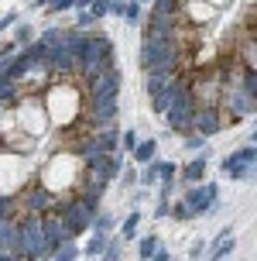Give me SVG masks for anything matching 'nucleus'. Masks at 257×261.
<instances>
[{
	"label": "nucleus",
	"instance_id": "20",
	"mask_svg": "<svg viewBox=\"0 0 257 261\" xmlns=\"http://www.w3.org/2000/svg\"><path fill=\"white\" fill-rule=\"evenodd\" d=\"M130 155H134V165H144V162H151L158 155V141L154 138H141V141L130 148Z\"/></svg>",
	"mask_w": 257,
	"mask_h": 261
},
{
	"label": "nucleus",
	"instance_id": "27",
	"mask_svg": "<svg viewBox=\"0 0 257 261\" xmlns=\"http://www.w3.org/2000/svg\"><path fill=\"white\" fill-rule=\"evenodd\" d=\"M158 244H161V237H158V234H144V237H137V254H141L144 261H151V258H154V251H158Z\"/></svg>",
	"mask_w": 257,
	"mask_h": 261
},
{
	"label": "nucleus",
	"instance_id": "16",
	"mask_svg": "<svg viewBox=\"0 0 257 261\" xmlns=\"http://www.w3.org/2000/svg\"><path fill=\"white\" fill-rule=\"evenodd\" d=\"M206 172H209V155H206V148H203L195 158H189L182 165L179 175H182V182H199V179H206Z\"/></svg>",
	"mask_w": 257,
	"mask_h": 261
},
{
	"label": "nucleus",
	"instance_id": "28",
	"mask_svg": "<svg viewBox=\"0 0 257 261\" xmlns=\"http://www.w3.org/2000/svg\"><path fill=\"white\" fill-rule=\"evenodd\" d=\"M35 35H38V31L27 24V21H21V24L14 21V38H11V41L17 45V48H21V45H31V41H35Z\"/></svg>",
	"mask_w": 257,
	"mask_h": 261
},
{
	"label": "nucleus",
	"instance_id": "14",
	"mask_svg": "<svg viewBox=\"0 0 257 261\" xmlns=\"http://www.w3.org/2000/svg\"><path fill=\"white\" fill-rule=\"evenodd\" d=\"M41 220H45V244H48V254H51V251L59 248V244H62L65 237L72 234V230H69V227L62 223V217H59L55 210H51V213H45Z\"/></svg>",
	"mask_w": 257,
	"mask_h": 261
},
{
	"label": "nucleus",
	"instance_id": "37",
	"mask_svg": "<svg viewBox=\"0 0 257 261\" xmlns=\"http://www.w3.org/2000/svg\"><path fill=\"white\" fill-rule=\"evenodd\" d=\"M124 186H137V169H130L127 162H124V169H120V175H117Z\"/></svg>",
	"mask_w": 257,
	"mask_h": 261
},
{
	"label": "nucleus",
	"instance_id": "15",
	"mask_svg": "<svg viewBox=\"0 0 257 261\" xmlns=\"http://www.w3.org/2000/svg\"><path fill=\"white\" fill-rule=\"evenodd\" d=\"M237 251V234H233V227H226V230H219L209 244H206V258H226V254H233Z\"/></svg>",
	"mask_w": 257,
	"mask_h": 261
},
{
	"label": "nucleus",
	"instance_id": "4",
	"mask_svg": "<svg viewBox=\"0 0 257 261\" xmlns=\"http://www.w3.org/2000/svg\"><path fill=\"white\" fill-rule=\"evenodd\" d=\"M11 117L17 120V127L21 134H31V138H41L45 130H48V114H45V103H41L38 96H27V93H21V100L11 107ZM11 134V130H7ZM4 138V134H0Z\"/></svg>",
	"mask_w": 257,
	"mask_h": 261
},
{
	"label": "nucleus",
	"instance_id": "29",
	"mask_svg": "<svg viewBox=\"0 0 257 261\" xmlns=\"http://www.w3.org/2000/svg\"><path fill=\"white\" fill-rule=\"evenodd\" d=\"M148 7H151V14H172V17H175V14H182V4H179V0H151Z\"/></svg>",
	"mask_w": 257,
	"mask_h": 261
},
{
	"label": "nucleus",
	"instance_id": "12",
	"mask_svg": "<svg viewBox=\"0 0 257 261\" xmlns=\"http://www.w3.org/2000/svg\"><path fill=\"white\" fill-rule=\"evenodd\" d=\"M86 93H120V69L103 65L93 79H86Z\"/></svg>",
	"mask_w": 257,
	"mask_h": 261
},
{
	"label": "nucleus",
	"instance_id": "8",
	"mask_svg": "<svg viewBox=\"0 0 257 261\" xmlns=\"http://www.w3.org/2000/svg\"><path fill=\"white\" fill-rule=\"evenodd\" d=\"M192 117H195V96H192V90H189V83H185V90H182L179 96L172 100V107L165 110V120L175 134H189V130H192Z\"/></svg>",
	"mask_w": 257,
	"mask_h": 261
},
{
	"label": "nucleus",
	"instance_id": "22",
	"mask_svg": "<svg viewBox=\"0 0 257 261\" xmlns=\"http://www.w3.org/2000/svg\"><path fill=\"white\" fill-rule=\"evenodd\" d=\"M17 237V217H0V251H14Z\"/></svg>",
	"mask_w": 257,
	"mask_h": 261
},
{
	"label": "nucleus",
	"instance_id": "45",
	"mask_svg": "<svg viewBox=\"0 0 257 261\" xmlns=\"http://www.w3.org/2000/svg\"><path fill=\"white\" fill-rule=\"evenodd\" d=\"M0 110H4V103H0Z\"/></svg>",
	"mask_w": 257,
	"mask_h": 261
},
{
	"label": "nucleus",
	"instance_id": "39",
	"mask_svg": "<svg viewBox=\"0 0 257 261\" xmlns=\"http://www.w3.org/2000/svg\"><path fill=\"white\" fill-rule=\"evenodd\" d=\"M189 258H206V237H195V244L189 248Z\"/></svg>",
	"mask_w": 257,
	"mask_h": 261
},
{
	"label": "nucleus",
	"instance_id": "42",
	"mask_svg": "<svg viewBox=\"0 0 257 261\" xmlns=\"http://www.w3.org/2000/svg\"><path fill=\"white\" fill-rule=\"evenodd\" d=\"M17 52V45L14 41H0V55H14Z\"/></svg>",
	"mask_w": 257,
	"mask_h": 261
},
{
	"label": "nucleus",
	"instance_id": "40",
	"mask_svg": "<svg viewBox=\"0 0 257 261\" xmlns=\"http://www.w3.org/2000/svg\"><path fill=\"white\" fill-rule=\"evenodd\" d=\"M14 21H17V11L4 14V17H0V31H7V28H14Z\"/></svg>",
	"mask_w": 257,
	"mask_h": 261
},
{
	"label": "nucleus",
	"instance_id": "33",
	"mask_svg": "<svg viewBox=\"0 0 257 261\" xmlns=\"http://www.w3.org/2000/svg\"><path fill=\"white\" fill-rule=\"evenodd\" d=\"M182 138H185V151H203L206 141H209V138H203L199 130H189V134H182Z\"/></svg>",
	"mask_w": 257,
	"mask_h": 261
},
{
	"label": "nucleus",
	"instance_id": "7",
	"mask_svg": "<svg viewBox=\"0 0 257 261\" xmlns=\"http://www.w3.org/2000/svg\"><path fill=\"white\" fill-rule=\"evenodd\" d=\"M55 213H59V217H62V223L79 237V234H86V230H90V220H93V213H96V210H93L82 196L72 193L69 199H62V206L55 210Z\"/></svg>",
	"mask_w": 257,
	"mask_h": 261
},
{
	"label": "nucleus",
	"instance_id": "9",
	"mask_svg": "<svg viewBox=\"0 0 257 261\" xmlns=\"http://www.w3.org/2000/svg\"><path fill=\"white\" fill-rule=\"evenodd\" d=\"M17 206H21V213H51V210L62 206V199L45 182H38V186H24V193H17Z\"/></svg>",
	"mask_w": 257,
	"mask_h": 261
},
{
	"label": "nucleus",
	"instance_id": "34",
	"mask_svg": "<svg viewBox=\"0 0 257 261\" xmlns=\"http://www.w3.org/2000/svg\"><path fill=\"white\" fill-rule=\"evenodd\" d=\"M76 7V0H48V17H59V14H65V11H72Z\"/></svg>",
	"mask_w": 257,
	"mask_h": 261
},
{
	"label": "nucleus",
	"instance_id": "23",
	"mask_svg": "<svg viewBox=\"0 0 257 261\" xmlns=\"http://www.w3.org/2000/svg\"><path fill=\"white\" fill-rule=\"evenodd\" d=\"M117 217L113 213H103V210H96V213H93V220H90V230H100V234H113L117 230Z\"/></svg>",
	"mask_w": 257,
	"mask_h": 261
},
{
	"label": "nucleus",
	"instance_id": "30",
	"mask_svg": "<svg viewBox=\"0 0 257 261\" xmlns=\"http://www.w3.org/2000/svg\"><path fill=\"white\" fill-rule=\"evenodd\" d=\"M103 258H110V261L124 258V241H120L117 234H110V237H106V248H103Z\"/></svg>",
	"mask_w": 257,
	"mask_h": 261
},
{
	"label": "nucleus",
	"instance_id": "5",
	"mask_svg": "<svg viewBox=\"0 0 257 261\" xmlns=\"http://www.w3.org/2000/svg\"><path fill=\"white\" fill-rule=\"evenodd\" d=\"M182 203H185V210H189V217H203V213H209V210L219 206V186L206 182V179H199V182H185Z\"/></svg>",
	"mask_w": 257,
	"mask_h": 261
},
{
	"label": "nucleus",
	"instance_id": "38",
	"mask_svg": "<svg viewBox=\"0 0 257 261\" xmlns=\"http://www.w3.org/2000/svg\"><path fill=\"white\" fill-rule=\"evenodd\" d=\"M168 206H172V199H168V196H158V203H154V220H165Z\"/></svg>",
	"mask_w": 257,
	"mask_h": 261
},
{
	"label": "nucleus",
	"instance_id": "46",
	"mask_svg": "<svg viewBox=\"0 0 257 261\" xmlns=\"http://www.w3.org/2000/svg\"><path fill=\"white\" fill-rule=\"evenodd\" d=\"M179 4H185V0H179Z\"/></svg>",
	"mask_w": 257,
	"mask_h": 261
},
{
	"label": "nucleus",
	"instance_id": "44",
	"mask_svg": "<svg viewBox=\"0 0 257 261\" xmlns=\"http://www.w3.org/2000/svg\"><path fill=\"white\" fill-rule=\"evenodd\" d=\"M31 4H35V7H48V0H31Z\"/></svg>",
	"mask_w": 257,
	"mask_h": 261
},
{
	"label": "nucleus",
	"instance_id": "21",
	"mask_svg": "<svg viewBox=\"0 0 257 261\" xmlns=\"http://www.w3.org/2000/svg\"><path fill=\"white\" fill-rule=\"evenodd\" d=\"M21 93H24V86H21V83L0 76V103H4V107H14L17 100H21Z\"/></svg>",
	"mask_w": 257,
	"mask_h": 261
},
{
	"label": "nucleus",
	"instance_id": "3",
	"mask_svg": "<svg viewBox=\"0 0 257 261\" xmlns=\"http://www.w3.org/2000/svg\"><path fill=\"white\" fill-rule=\"evenodd\" d=\"M45 213H21L17 217V237H14V258H48L45 244Z\"/></svg>",
	"mask_w": 257,
	"mask_h": 261
},
{
	"label": "nucleus",
	"instance_id": "11",
	"mask_svg": "<svg viewBox=\"0 0 257 261\" xmlns=\"http://www.w3.org/2000/svg\"><path fill=\"white\" fill-rule=\"evenodd\" d=\"M223 107L219 103H195V117H192V130H199L203 138H216L223 130Z\"/></svg>",
	"mask_w": 257,
	"mask_h": 261
},
{
	"label": "nucleus",
	"instance_id": "41",
	"mask_svg": "<svg viewBox=\"0 0 257 261\" xmlns=\"http://www.w3.org/2000/svg\"><path fill=\"white\" fill-rule=\"evenodd\" d=\"M168 258H172V251H168L165 244H158V251H154V258H151V261H168Z\"/></svg>",
	"mask_w": 257,
	"mask_h": 261
},
{
	"label": "nucleus",
	"instance_id": "2",
	"mask_svg": "<svg viewBox=\"0 0 257 261\" xmlns=\"http://www.w3.org/2000/svg\"><path fill=\"white\" fill-rule=\"evenodd\" d=\"M141 65L144 69H172V72H182V65H185V45L175 41V38H151V35H144Z\"/></svg>",
	"mask_w": 257,
	"mask_h": 261
},
{
	"label": "nucleus",
	"instance_id": "17",
	"mask_svg": "<svg viewBox=\"0 0 257 261\" xmlns=\"http://www.w3.org/2000/svg\"><path fill=\"white\" fill-rule=\"evenodd\" d=\"M175 76H182V72H172V69H144V93L154 96L158 90H165Z\"/></svg>",
	"mask_w": 257,
	"mask_h": 261
},
{
	"label": "nucleus",
	"instance_id": "25",
	"mask_svg": "<svg viewBox=\"0 0 257 261\" xmlns=\"http://www.w3.org/2000/svg\"><path fill=\"white\" fill-rule=\"evenodd\" d=\"M106 237H110V234H100V230H93V234H90V241H86V248H82V254H86V258H103Z\"/></svg>",
	"mask_w": 257,
	"mask_h": 261
},
{
	"label": "nucleus",
	"instance_id": "24",
	"mask_svg": "<svg viewBox=\"0 0 257 261\" xmlns=\"http://www.w3.org/2000/svg\"><path fill=\"white\" fill-rule=\"evenodd\" d=\"M127 28H134V24H144V4H137V0H127L124 4V17H120Z\"/></svg>",
	"mask_w": 257,
	"mask_h": 261
},
{
	"label": "nucleus",
	"instance_id": "43",
	"mask_svg": "<svg viewBox=\"0 0 257 261\" xmlns=\"http://www.w3.org/2000/svg\"><path fill=\"white\" fill-rule=\"evenodd\" d=\"M203 4H209V7H216V11H219V7H226L230 0H203Z\"/></svg>",
	"mask_w": 257,
	"mask_h": 261
},
{
	"label": "nucleus",
	"instance_id": "1",
	"mask_svg": "<svg viewBox=\"0 0 257 261\" xmlns=\"http://www.w3.org/2000/svg\"><path fill=\"white\" fill-rule=\"evenodd\" d=\"M103 65H113V38L103 35V31H86V41H82V52H79V62H76V76L86 83L100 72Z\"/></svg>",
	"mask_w": 257,
	"mask_h": 261
},
{
	"label": "nucleus",
	"instance_id": "35",
	"mask_svg": "<svg viewBox=\"0 0 257 261\" xmlns=\"http://www.w3.org/2000/svg\"><path fill=\"white\" fill-rule=\"evenodd\" d=\"M86 11H90L96 21H103V17L110 14V0H90V7H86Z\"/></svg>",
	"mask_w": 257,
	"mask_h": 261
},
{
	"label": "nucleus",
	"instance_id": "6",
	"mask_svg": "<svg viewBox=\"0 0 257 261\" xmlns=\"http://www.w3.org/2000/svg\"><path fill=\"white\" fill-rule=\"evenodd\" d=\"M254 165H257V144L244 141L233 155L223 158V172L230 175L233 182H250L254 179Z\"/></svg>",
	"mask_w": 257,
	"mask_h": 261
},
{
	"label": "nucleus",
	"instance_id": "13",
	"mask_svg": "<svg viewBox=\"0 0 257 261\" xmlns=\"http://www.w3.org/2000/svg\"><path fill=\"white\" fill-rule=\"evenodd\" d=\"M185 83H189V76H175V79H172V83L165 86V90L154 93V96H151V114H158V117H161L168 107H172V100H175V96L185 90Z\"/></svg>",
	"mask_w": 257,
	"mask_h": 261
},
{
	"label": "nucleus",
	"instance_id": "32",
	"mask_svg": "<svg viewBox=\"0 0 257 261\" xmlns=\"http://www.w3.org/2000/svg\"><path fill=\"white\" fill-rule=\"evenodd\" d=\"M141 141V130L134 127V130H120V151H124V155H130V148H134V144Z\"/></svg>",
	"mask_w": 257,
	"mask_h": 261
},
{
	"label": "nucleus",
	"instance_id": "18",
	"mask_svg": "<svg viewBox=\"0 0 257 261\" xmlns=\"http://www.w3.org/2000/svg\"><path fill=\"white\" fill-rule=\"evenodd\" d=\"M141 220H144V213L134 206L127 217H124V223H117V237H120L124 244H127V241H134V237H137V227H141Z\"/></svg>",
	"mask_w": 257,
	"mask_h": 261
},
{
	"label": "nucleus",
	"instance_id": "10",
	"mask_svg": "<svg viewBox=\"0 0 257 261\" xmlns=\"http://www.w3.org/2000/svg\"><path fill=\"white\" fill-rule=\"evenodd\" d=\"M86 120L93 127L96 124H106V120H117L120 114V93H86Z\"/></svg>",
	"mask_w": 257,
	"mask_h": 261
},
{
	"label": "nucleus",
	"instance_id": "36",
	"mask_svg": "<svg viewBox=\"0 0 257 261\" xmlns=\"http://www.w3.org/2000/svg\"><path fill=\"white\" fill-rule=\"evenodd\" d=\"M168 217H172V220H192V217H189V210H185V203H182V199H175V203L168 206Z\"/></svg>",
	"mask_w": 257,
	"mask_h": 261
},
{
	"label": "nucleus",
	"instance_id": "31",
	"mask_svg": "<svg viewBox=\"0 0 257 261\" xmlns=\"http://www.w3.org/2000/svg\"><path fill=\"white\" fill-rule=\"evenodd\" d=\"M72 11H76V24L72 28H79V31H93V28H96V17H93L86 7H72Z\"/></svg>",
	"mask_w": 257,
	"mask_h": 261
},
{
	"label": "nucleus",
	"instance_id": "26",
	"mask_svg": "<svg viewBox=\"0 0 257 261\" xmlns=\"http://www.w3.org/2000/svg\"><path fill=\"white\" fill-rule=\"evenodd\" d=\"M154 169H158V182H175V175H179V165L175 162L158 158V155H154Z\"/></svg>",
	"mask_w": 257,
	"mask_h": 261
},
{
	"label": "nucleus",
	"instance_id": "19",
	"mask_svg": "<svg viewBox=\"0 0 257 261\" xmlns=\"http://www.w3.org/2000/svg\"><path fill=\"white\" fill-rule=\"evenodd\" d=\"M48 258H51V261H76V258H79V237L69 234L62 244H59V248L48 254Z\"/></svg>",
	"mask_w": 257,
	"mask_h": 261
}]
</instances>
